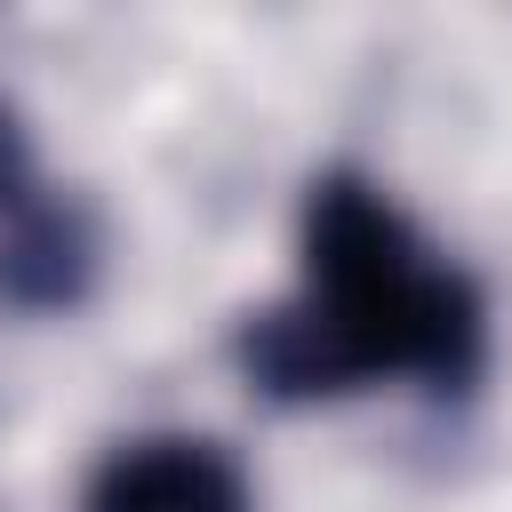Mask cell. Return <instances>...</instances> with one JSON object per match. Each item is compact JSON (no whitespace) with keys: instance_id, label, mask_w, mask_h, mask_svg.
<instances>
[{"instance_id":"obj_1","label":"cell","mask_w":512,"mask_h":512,"mask_svg":"<svg viewBox=\"0 0 512 512\" xmlns=\"http://www.w3.org/2000/svg\"><path fill=\"white\" fill-rule=\"evenodd\" d=\"M480 336V288L440 264L376 184L320 176L304 200V296L240 328V368L272 400H328L368 376L464 392Z\"/></svg>"},{"instance_id":"obj_3","label":"cell","mask_w":512,"mask_h":512,"mask_svg":"<svg viewBox=\"0 0 512 512\" xmlns=\"http://www.w3.org/2000/svg\"><path fill=\"white\" fill-rule=\"evenodd\" d=\"M96 272V232L80 208H16L8 240H0V296L8 304H72Z\"/></svg>"},{"instance_id":"obj_4","label":"cell","mask_w":512,"mask_h":512,"mask_svg":"<svg viewBox=\"0 0 512 512\" xmlns=\"http://www.w3.org/2000/svg\"><path fill=\"white\" fill-rule=\"evenodd\" d=\"M16 192H24V120L0 104V208H16Z\"/></svg>"},{"instance_id":"obj_2","label":"cell","mask_w":512,"mask_h":512,"mask_svg":"<svg viewBox=\"0 0 512 512\" xmlns=\"http://www.w3.org/2000/svg\"><path fill=\"white\" fill-rule=\"evenodd\" d=\"M80 512H256V496H248V472L216 440L152 432L96 464Z\"/></svg>"}]
</instances>
